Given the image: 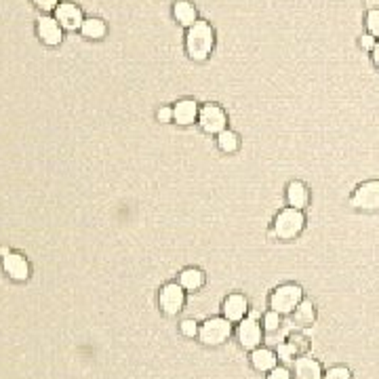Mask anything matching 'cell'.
I'll use <instances>...</instances> for the list:
<instances>
[{
	"label": "cell",
	"instance_id": "1",
	"mask_svg": "<svg viewBox=\"0 0 379 379\" xmlns=\"http://www.w3.org/2000/svg\"><path fill=\"white\" fill-rule=\"evenodd\" d=\"M215 47V30L208 21L198 19L194 26L188 28L186 34V51L194 61H204Z\"/></svg>",
	"mask_w": 379,
	"mask_h": 379
},
{
	"label": "cell",
	"instance_id": "2",
	"mask_svg": "<svg viewBox=\"0 0 379 379\" xmlns=\"http://www.w3.org/2000/svg\"><path fill=\"white\" fill-rule=\"evenodd\" d=\"M306 228V215L304 211L286 206L280 213L274 217L272 224V236H276L278 240H295Z\"/></svg>",
	"mask_w": 379,
	"mask_h": 379
},
{
	"label": "cell",
	"instance_id": "3",
	"mask_svg": "<svg viewBox=\"0 0 379 379\" xmlns=\"http://www.w3.org/2000/svg\"><path fill=\"white\" fill-rule=\"evenodd\" d=\"M302 302H304V289L300 284H280L270 295V310L280 316H289Z\"/></svg>",
	"mask_w": 379,
	"mask_h": 379
},
{
	"label": "cell",
	"instance_id": "4",
	"mask_svg": "<svg viewBox=\"0 0 379 379\" xmlns=\"http://www.w3.org/2000/svg\"><path fill=\"white\" fill-rule=\"evenodd\" d=\"M232 335V322L228 318H208L198 329V340L206 348L224 346Z\"/></svg>",
	"mask_w": 379,
	"mask_h": 379
},
{
	"label": "cell",
	"instance_id": "5",
	"mask_svg": "<svg viewBox=\"0 0 379 379\" xmlns=\"http://www.w3.org/2000/svg\"><path fill=\"white\" fill-rule=\"evenodd\" d=\"M350 204L360 213H377L379 211V179L362 182L350 196Z\"/></svg>",
	"mask_w": 379,
	"mask_h": 379
},
{
	"label": "cell",
	"instance_id": "6",
	"mask_svg": "<svg viewBox=\"0 0 379 379\" xmlns=\"http://www.w3.org/2000/svg\"><path fill=\"white\" fill-rule=\"evenodd\" d=\"M198 126L206 133V135H220L222 131H226L228 126V116L226 112L215 106V104H206L200 108L198 112Z\"/></svg>",
	"mask_w": 379,
	"mask_h": 379
},
{
	"label": "cell",
	"instance_id": "7",
	"mask_svg": "<svg viewBox=\"0 0 379 379\" xmlns=\"http://www.w3.org/2000/svg\"><path fill=\"white\" fill-rule=\"evenodd\" d=\"M186 304V291L179 282H166L160 289L158 295V306L166 316H175L184 310Z\"/></svg>",
	"mask_w": 379,
	"mask_h": 379
},
{
	"label": "cell",
	"instance_id": "8",
	"mask_svg": "<svg viewBox=\"0 0 379 379\" xmlns=\"http://www.w3.org/2000/svg\"><path fill=\"white\" fill-rule=\"evenodd\" d=\"M238 342L244 350H255L262 344V324L257 322V314H251L249 318L240 320L238 324Z\"/></svg>",
	"mask_w": 379,
	"mask_h": 379
},
{
	"label": "cell",
	"instance_id": "9",
	"mask_svg": "<svg viewBox=\"0 0 379 379\" xmlns=\"http://www.w3.org/2000/svg\"><path fill=\"white\" fill-rule=\"evenodd\" d=\"M0 255H3V268L5 272L13 278V280H28L30 276V266L26 262V257H21L19 253H11V251H0Z\"/></svg>",
	"mask_w": 379,
	"mask_h": 379
},
{
	"label": "cell",
	"instance_id": "10",
	"mask_svg": "<svg viewBox=\"0 0 379 379\" xmlns=\"http://www.w3.org/2000/svg\"><path fill=\"white\" fill-rule=\"evenodd\" d=\"M55 19L59 21V26L64 30H70V32L72 30H80L82 28V21H84L82 11L76 5H72V3H61L55 9Z\"/></svg>",
	"mask_w": 379,
	"mask_h": 379
},
{
	"label": "cell",
	"instance_id": "11",
	"mask_svg": "<svg viewBox=\"0 0 379 379\" xmlns=\"http://www.w3.org/2000/svg\"><path fill=\"white\" fill-rule=\"evenodd\" d=\"M249 312V302L244 295L240 293H232L224 302V318H228L230 322H240L246 318Z\"/></svg>",
	"mask_w": 379,
	"mask_h": 379
},
{
	"label": "cell",
	"instance_id": "12",
	"mask_svg": "<svg viewBox=\"0 0 379 379\" xmlns=\"http://www.w3.org/2000/svg\"><path fill=\"white\" fill-rule=\"evenodd\" d=\"M198 112L200 108L194 99H182L173 108V122H177L179 126H190L198 122Z\"/></svg>",
	"mask_w": 379,
	"mask_h": 379
},
{
	"label": "cell",
	"instance_id": "13",
	"mask_svg": "<svg viewBox=\"0 0 379 379\" xmlns=\"http://www.w3.org/2000/svg\"><path fill=\"white\" fill-rule=\"evenodd\" d=\"M284 198H286V204L293 206V208H300L304 211L310 202V190L304 182H291L286 186V192H284Z\"/></svg>",
	"mask_w": 379,
	"mask_h": 379
},
{
	"label": "cell",
	"instance_id": "14",
	"mask_svg": "<svg viewBox=\"0 0 379 379\" xmlns=\"http://www.w3.org/2000/svg\"><path fill=\"white\" fill-rule=\"evenodd\" d=\"M38 36L49 47L59 45V42H61V26H59V21L53 19V17H40L38 19Z\"/></svg>",
	"mask_w": 379,
	"mask_h": 379
},
{
	"label": "cell",
	"instance_id": "15",
	"mask_svg": "<svg viewBox=\"0 0 379 379\" xmlns=\"http://www.w3.org/2000/svg\"><path fill=\"white\" fill-rule=\"evenodd\" d=\"M251 365L255 371H262V373H270L272 369L278 367V356L268 350V348H255L251 352Z\"/></svg>",
	"mask_w": 379,
	"mask_h": 379
},
{
	"label": "cell",
	"instance_id": "16",
	"mask_svg": "<svg viewBox=\"0 0 379 379\" xmlns=\"http://www.w3.org/2000/svg\"><path fill=\"white\" fill-rule=\"evenodd\" d=\"M322 367L318 360L310 356H302L295 360V377L298 379H322Z\"/></svg>",
	"mask_w": 379,
	"mask_h": 379
},
{
	"label": "cell",
	"instance_id": "17",
	"mask_svg": "<svg viewBox=\"0 0 379 379\" xmlns=\"http://www.w3.org/2000/svg\"><path fill=\"white\" fill-rule=\"evenodd\" d=\"M173 15L186 28H190L198 21V11L190 0H177V3L173 5Z\"/></svg>",
	"mask_w": 379,
	"mask_h": 379
},
{
	"label": "cell",
	"instance_id": "18",
	"mask_svg": "<svg viewBox=\"0 0 379 379\" xmlns=\"http://www.w3.org/2000/svg\"><path fill=\"white\" fill-rule=\"evenodd\" d=\"M293 320L298 327H312L314 320H316V310H314V304L304 300L298 308L293 312Z\"/></svg>",
	"mask_w": 379,
	"mask_h": 379
},
{
	"label": "cell",
	"instance_id": "19",
	"mask_svg": "<svg viewBox=\"0 0 379 379\" xmlns=\"http://www.w3.org/2000/svg\"><path fill=\"white\" fill-rule=\"evenodd\" d=\"M179 284L184 286V291H198L204 284V272L198 268H186L179 274Z\"/></svg>",
	"mask_w": 379,
	"mask_h": 379
},
{
	"label": "cell",
	"instance_id": "20",
	"mask_svg": "<svg viewBox=\"0 0 379 379\" xmlns=\"http://www.w3.org/2000/svg\"><path fill=\"white\" fill-rule=\"evenodd\" d=\"M80 32L87 36V38H93V40H99L106 36V23L99 19V17H91V19H84L82 21V28Z\"/></svg>",
	"mask_w": 379,
	"mask_h": 379
},
{
	"label": "cell",
	"instance_id": "21",
	"mask_svg": "<svg viewBox=\"0 0 379 379\" xmlns=\"http://www.w3.org/2000/svg\"><path fill=\"white\" fill-rule=\"evenodd\" d=\"M217 146H220L222 152L234 154V152H238V148H240V137H238L234 131L226 129V131H222V133L217 135Z\"/></svg>",
	"mask_w": 379,
	"mask_h": 379
},
{
	"label": "cell",
	"instance_id": "22",
	"mask_svg": "<svg viewBox=\"0 0 379 379\" xmlns=\"http://www.w3.org/2000/svg\"><path fill=\"white\" fill-rule=\"evenodd\" d=\"M322 379H352V371L348 367H331Z\"/></svg>",
	"mask_w": 379,
	"mask_h": 379
},
{
	"label": "cell",
	"instance_id": "23",
	"mask_svg": "<svg viewBox=\"0 0 379 379\" xmlns=\"http://www.w3.org/2000/svg\"><path fill=\"white\" fill-rule=\"evenodd\" d=\"M367 30L371 36L379 38V9H371L367 13Z\"/></svg>",
	"mask_w": 379,
	"mask_h": 379
},
{
	"label": "cell",
	"instance_id": "24",
	"mask_svg": "<svg viewBox=\"0 0 379 379\" xmlns=\"http://www.w3.org/2000/svg\"><path fill=\"white\" fill-rule=\"evenodd\" d=\"M280 314H276V312H268L266 316H264V329L268 331V333H274V331H278L280 329Z\"/></svg>",
	"mask_w": 379,
	"mask_h": 379
},
{
	"label": "cell",
	"instance_id": "25",
	"mask_svg": "<svg viewBox=\"0 0 379 379\" xmlns=\"http://www.w3.org/2000/svg\"><path fill=\"white\" fill-rule=\"evenodd\" d=\"M179 329H182V333L186 335V337H198V322L196 320H192V318H186V320H182V324H179Z\"/></svg>",
	"mask_w": 379,
	"mask_h": 379
},
{
	"label": "cell",
	"instance_id": "26",
	"mask_svg": "<svg viewBox=\"0 0 379 379\" xmlns=\"http://www.w3.org/2000/svg\"><path fill=\"white\" fill-rule=\"evenodd\" d=\"M156 118H158V122H173V108H166V106H162L158 112H156Z\"/></svg>",
	"mask_w": 379,
	"mask_h": 379
},
{
	"label": "cell",
	"instance_id": "27",
	"mask_svg": "<svg viewBox=\"0 0 379 379\" xmlns=\"http://www.w3.org/2000/svg\"><path fill=\"white\" fill-rule=\"evenodd\" d=\"M36 7L42 9V11H53L59 7V0H34Z\"/></svg>",
	"mask_w": 379,
	"mask_h": 379
},
{
	"label": "cell",
	"instance_id": "28",
	"mask_svg": "<svg viewBox=\"0 0 379 379\" xmlns=\"http://www.w3.org/2000/svg\"><path fill=\"white\" fill-rule=\"evenodd\" d=\"M268 379H291V373H289V369H284V367H276V369L270 371Z\"/></svg>",
	"mask_w": 379,
	"mask_h": 379
},
{
	"label": "cell",
	"instance_id": "29",
	"mask_svg": "<svg viewBox=\"0 0 379 379\" xmlns=\"http://www.w3.org/2000/svg\"><path fill=\"white\" fill-rule=\"evenodd\" d=\"M375 42H377V38L375 36H371V34H365L362 38H360V47L365 49V51H373V47H375Z\"/></svg>",
	"mask_w": 379,
	"mask_h": 379
},
{
	"label": "cell",
	"instance_id": "30",
	"mask_svg": "<svg viewBox=\"0 0 379 379\" xmlns=\"http://www.w3.org/2000/svg\"><path fill=\"white\" fill-rule=\"evenodd\" d=\"M371 59H373L375 68L379 70V40L375 42V47H373V51H371Z\"/></svg>",
	"mask_w": 379,
	"mask_h": 379
},
{
	"label": "cell",
	"instance_id": "31",
	"mask_svg": "<svg viewBox=\"0 0 379 379\" xmlns=\"http://www.w3.org/2000/svg\"><path fill=\"white\" fill-rule=\"evenodd\" d=\"M365 3H367L369 11H371V9H379V0H365Z\"/></svg>",
	"mask_w": 379,
	"mask_h": 379
}]
</instances>
